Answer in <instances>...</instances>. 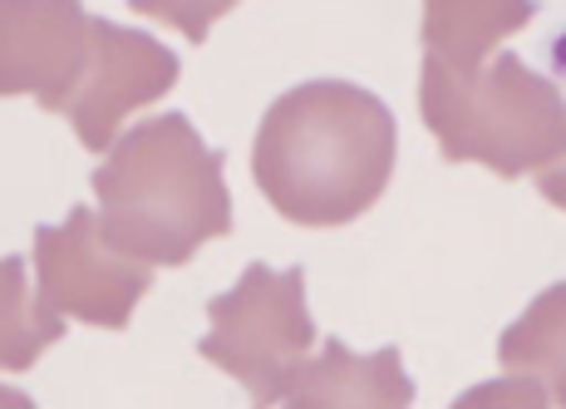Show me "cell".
Segmentation results:
<instances>
[{
    "label": "cell",
    "mask_w": 566,
    "mask_h": 409,
    "mask_svg": "<svg viewBox=\"0 0 566 409\" xmlns=\"http://www.w3.org/2000/svg\"><path fill=\"white\" fill-rule=\"evenodd\" d=\"M315 346L321 331L311 321L301 266L276 272L266 262H252L232 282V292L207 296V336L198 340V355L212 370L232 375L256 409L286 400L291 380Z\"/></svg>",
    "instance_id": "277c9868"
},
{
    "label": "cell",
    "mask_w": 566,
    "mask_h": 409,
    "mask_svg": "<svg viewBox=\"0 0 566 409\" xmlns=\"http://www.w3.org/2000/svg\"><path fill=\"white\" fill-rule=\"evenodd\" d=\"M30 266L35 262H25L15 252L0 262V365L10 375L30 370L50 346L64 340V316L50 311L30 286Z\"/></svg>",
    "instance_id": "8fae6325"
},
{
    "label": "cell",
    "mask_w": 566,
    "mask_h": 409,
    "mask_svg": "<svg viewBox=\"0 0 566 409\" xmlns=\"http://www.w3.org/2000/svg\"><path fill=\"white\" fill-rule=\"evenodd\" d=\"M291 409H409L413 405V380L405 370L399 346L379 350H350L340 336L321 340L301 375L291 380L286 400Z\"/></svg>",
    "instance_id": "ba28073f"
},
{
    "label": "cell",
    "mask_w": 566,
    "mask_h": 409,
    "mask_svg": "<svg viewBox=\"0 0 566 409\" xmlns=\"http://www.w3.org/2000/svg\"><path fill=\"white\" fill-rule=\"evenodd\" d=\"M237 0H128V10L134 15H148L158 20V25H172L182 40H192V45H202L207 35H212V25L222 15H232Z\"/></svg>",
    "instance_id": "7c38bea8"
},
{
    "label": "cell",
    "mask_w": 566,
    "mask_h": 409,
    "mask_svg": "<svg viewBox=\"0 0 566 409\" xmlns=\"http://www.w3.org/2000/svg\"><path fill=\"white\" fill-rule=\"evenodd\" d=\"M419 45L429 60L453 70H478L503 40L537 20V0H419Z\"/></svg>",
    "instance_id": "9c48e42d"
},
{
    "label": "cell",
    "mask_w": 566,
    "mask_h": 409,
    "mask_svg": "<svg viewBox=\"0 0 566 409\" xmlns=\"http://www.w3.org/2000/svg\"><path fill=\"white\" fill-rule=\"evenodd\" d=\"M178 74L182 64L168 45H158L154 35H144L134 25L94 15V60L64 118H70L74 138L90 154H108L114 138L124 134V118L158 104L178 84Z\"/></svg>",
    "instance_id": "52a82bcc"
},
{
    "label": "cell",
    "mask_w": 566,
    "mask_h": 409,
    "mask_svg": "<svg viewBox=\"0 0 566 409\" xmlns=\"http://www.w3.org/2000/svg\"><path fill=\"white\" fill-rule=\"evenodd\" d=\"M94 60L84 0H0V94L64 114Z\"/></svg>",
    "instance_id": "8992f818"
},
{
    "label": "cell",
    "mask_w": 566,
    "mask_h": 409,
    "mask_svg": "<svg viewBox=\"0 0 566 409\" xmlns=\"http://www.w3.org/2000/svg\"><path fill=\"white\" fill-rule=\"evenodd\" d=\"M552 390L537 380V375H522V370H503V380H488L463 390L453 409H547Z\"/></svg>",
    "instance_id": "4fadbf2b"
},
{
    "label": "cell",
    "mask_w": 566,
    "mask_h": 409,
    "mask_svg": "<svg viewBox=\"0 0 566 409\" xmlns=\"http://www.w3.org/2000/svg\"><path fill=\"white\" fill-rule=\"evenodd\" d=\"M227 154L207 148L188 114H154L124 128L94 168L99 228L128 256L188 266L207 242L232 232Z\"/></svg>",
    "instance_id": "7a4b0ae2"
},
{
    "label": "cell",
    "mask_w": 566,
    "mask_h": 409,
    "mask_svg": "<svg viewBox=\"0 0 566 409\" xmlns=\"http://www.w3.org/2000/svg\"><path fill=\"white\" fill-rule=\"evenodd\" d=\"M35 292L64 321L94 331H124L138 301L154 292V262L128 256L99 228V212L70 208L60 228L35 232Z\"/></svg>",
    "instance_id": "5b68a950"
},
{
    "label": "cell",
    "mask_w": 566,
    "mask_h": 409,
    "mask_svg": "<svg viewBox=\"0 0 566 409\" xmlns=\"http://www.w3.org/2000/svg\"><path fill=\"white\" fill-rule=\"evenodd\" d=\"M419 118L443 164H478L503 182L542 174L566 154V94L513 50L478 70L423 55Z\"/></svg>",
    "instance_id": "3957f363"
},
{
    "label": "cell",
    "mask_w": 566,
    "mask_h": 409,
    "mask_svg": "<svg viewBox=\"0 0 566 409\" xmlns=\"http://www.w3.org/2000/svg\"><path fill=\"white\" fill-rule=\"evenodd\" d=\"M532 182H537V192L552 202V208L566 212V154H562L552 168H542V174H532Z\"/></svg>",
    "instance_id": "5bb4252c"
},
{
    "label": "cell",
    "mask_w": 566,
    "mask_h": 409,
    "mask_svg": "<svg viewBox=\"0 0 566 409\" xmlns=\"http://www.w3.org/2000/svg\"><path fill=\"white\" fill-rule=\"evenodd\" d=\"M399 124L379 94L350 80H306L276 94L252 138L261 198L296 228H350L385 198Z\"/></svg>",
    "instance_id": "6da1fadb"
},
{
    "label": "cell",
    "mask_w": 566,
    "mask_h": 409,
    "mask_svg": "<svg viewBox=\"0 0 566 409\" xmlns=\"http://www.w3.org/2000/svg\"><path fill=\"white\" fill-rule=\"evenodd\" d=\"M497 365L537 375L552 390V405H566V282L537 292V301L497 336Z\"/></svg>",
    "instance_id": "30bf717a"
}]
</instances>
